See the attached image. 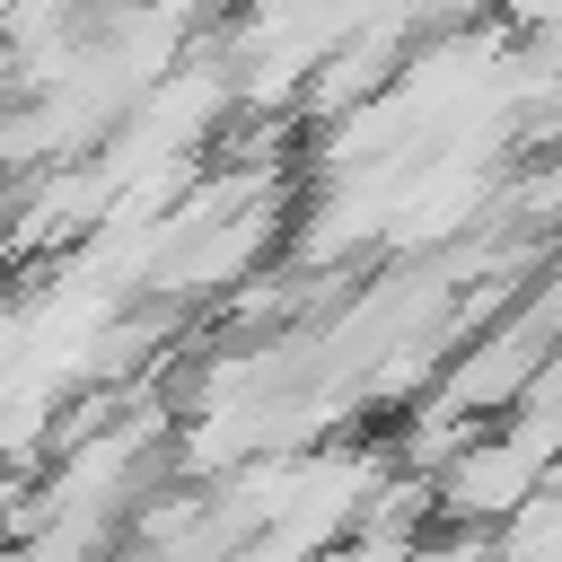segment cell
I'll return each mask as SVG.
<instances>
[{"instance_id": "6da1fadb", "label": "cell", "mask_w": 562, "mask_h": 562, "mask_svg": "<svg viewBox=\"0 0 562 562\" xmlns=\"http://www.w3.org/2000/svg\"><path fill=\"white\" fill-rule=\"evenodd\" d=\"M544 492V439L536 430H474L439 474H430V501L457 518V527H492V518H518L527 501Z\"/></svg>"}, {"instance_id": "7a4b0ae2", "label": "cell", "mask_w": 562, "mask_h": 562, "mask_svg": "<svg viewBox=\"0 0 562 562\" xmlns=\"http://www.w3.org/2000/svg\"><path fill=\"white\" fill-rule=\"evenodd\" d=\"M325 562H422V536H369V527H351Z\"/></svg>"}]
</instances>
